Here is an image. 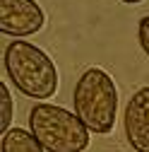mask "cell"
I'll return each instance as SVG.
<instances>
[{
    "mask_svg": "<svg viewBox=\"0 0 149 152\" xmlns=\"http://www.w3.org/2000/svg\"><path fill=\"white\" fill-rule=\"evenodd\" d=\"M46 24V15L36 0H0V31L7 36H31Z\"/></svg>",
    "mask_w": 149,
    "mask_h": 152,
    "instance_id": "277c9868",
    "label": "cell"
},
{
    "mask_svg": "<svg viewBox=\"0 0 149 152\" xmlns=\"http://www.w3.org/2000/svg\"><path fill=\"white\" fill-rule=\"evenodd\" d=\"M137 39H140L142 51L147 53V58H149V15H144L140 20V24H137Z\"/></svg>",
    "mask_w": 149,
    "mask_h": 152,
    "instance_id": "ba28073f",
    "label": "cell"
},
{
    "mask_svg": "<svg viewBox=\"0 0 149 152\" xmlns=\"http://www.w3.org/2000/svg\"><path fill=\"white\" fill-rule=\"evenodd\" d=\"M123 3H127V5H137V3H144V0H123Z\"/></svg>",
    "mask_w": 149,
    "mask_h": 152,
    "instance_id": "9c48e42d",
    "label": "cell"
},
{
    "mask_svg": "<svg viewBox=\"0 0 149 152\" xmlns=\"http://www.w3.org/2000/svg\"><path fill=\"white\" fill-rule=\"evenodd\" d=\"M29 130L46 152H84L91 133L77 113L46 102L29 109Z\"/></svg>",
    "mask_w": 149,
    "mask_h": 152,
    "instance_id": "3957f363",
    "label": "cell"
},
{
    "mask_svg": "<svg viewBox=\"0 0 149 152\" xmlns=\"http://www.w3.org/2000/svg\"><path fill=\"white\" fill-rule=\"evenodd\" d=\"M0 150L3 152H46L39 145V140L31 135V130H24V128H10L3 135Z\"/></svg>",
    "mask_w": 149,
    "mask_h": 152,
    "instance_id": "8992f818",
    "label": "cell"
},
{
    "mask_svg": "<svg viewBox=\"0 0 149 152\" xmlns=\"http://www.w3.org/2000/svg\"><path fill=\"white\" fill-rule=\"evenodd\" d=\"M0 109H3V116H0V130H3V135H5V133L10 130V123H12V94L5 87V82H0Z\"/></svg>",
    "mask_w": 149,
    "mask_h": 152,
    "instance_id": "52a82bcc",
    "label": "cell"
},
{
    "mask_svg": "<svg viewBox=\"0 0 149 152\" xmlns=\"http://www.w3.org/2000/svg\"><path fill=\"white\" fill-rule=\"evenodd\" d=\"M72 106L91 133H111L118 116V89L113 77L103 68H87L74 85Z\"/></svg>",
    "mask_w": 149,
    "mask_h": 152,
    "instance_id": "6da1fadb",
    "label": "cell"
},
{
    "mask_svg": "<svg viewBox=\"0 0 149 152\" xmlns=\"http://www.w3.org/2000/svg\"><path fill=\"white\" fill-rule=\"evenodd\" d=\"M5 72L24 97L46 102L58 92V70H55L51 56L29 41L7 44Z\"/></svg>",
    "mask_w": 149,
    "mask_h": 152,
    "instance_id": "7a4b0ae2",
    "label": "cell"
},
{
    "mask_svg": "<svg viewBox=\"0 0 149 152\" xmlns=\"http://www.w3.org/2000/svg\"><path fill=\"white\" fill-rule=\"evenodd\" d=\"M125 138L135 152H149V85L140 87L125 104Z\"/></svg>",
    "mask_w": 149,
    "mask_h": 152,
    "instance_id": "5b68a950",
    "label": "cell"
}]
</instances>
